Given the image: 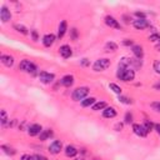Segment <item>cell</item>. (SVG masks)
I'll use <instances>...</instances> for the list:
<instances>
[{
    "label": "cell",
    "mask_w": 160,
    "mask_h": 160,
    "mask_svg": "<svg viewBox=\"0 0 160 160\" xmlns=\"http://www.w3.org/2000/svg\"><path fill=\"white\" fill-rule=\"evenodd\" d=\"M116 76H118L119 80L131 81L135 78V71L132 69H130V68H119L118 72H116Z\"/></svg>",
    "instance_id": "obj_1"
},
{
    "label": "cell",
    "mask_w": 160,
    "mask_h": 160,
    "mask_svg": "<svg viewBox=\"0 0 160 160\" xmlns=\"http://www.w3.org/2000/svg\"><path fill=\"white\" fill-rule=\"evenodd\" d=\"M89 94V88L88 86H80V88H76L74 91H72V94H71V99L74 100V101H82L84 100V98L86 96Z\"/></svg>",
    "instance_id": "obj_2"
},
{
    "label": "cell",
    "mask_w": 160,
    "mask_h": 160,
    "mask_svg": "<svg viewBox=\"0 0 160 160\" xmlns=\"http://www.w3.org/2000/svg\"><path fill=\"white\" fill-rule=\"evenodd\" d=\"M19 70L24 71V72H29V74H35L36 71V65L34 62H31L30 60H22L19 64Z\"/></svg>",
    "instance_id": "obj_3"
},
{
    "label": "cell",
    "mask_w": 160,
    "mask_h": 160,
    "mask_svg": "<svg viewBox=\"0 0 160 160\" xmlns=\"http://www.w3.org/2000/svg\"><path fill=\"white\" fill-rule=\"evenodd\" d=\"M110 60L109 59H105V58H102V59H99V60H96L95 62H94V65H92V69H94V71H104V70H106L109 66H110Z\"/></svg>",
    "instance_id": "obj_4"
},
{
    "label": "cell",
    "mask_w": 160,
    "mask_h": 160,
    "mask_svg": "<svg viewBox=\"0 0 160 160\" xmlns=\"http://www.w3.org/2000/svg\"><path fill=\"white\" fill-rule=\"evenodd\" d=\"M39 79H40V81H41L42 84H50V82L54 81L55 75L51 74V72H48V71H40Z\"/></svg>",
    "instance_id": "obj_5"
},
{
    "label": "cell",
    "mask_w": 160,
    "mask_h": 160,
    "mask_svg": "<svg viewBox=\"0 0 160 160\" xmlns=\"http://www.w3.org/2000/svg\"><path fill=\"white\" fill-rule=\"evenodd\" d=\"M61 149H62V142H61L60 140H54V141L49 145V151H50V154H52V155L59 154V152L61 151Z\"/></svg>",
    "instance_id": "obj_6"
},
{
    "label": "cell",
    "mask_w": 160,
    "mask_h": 160,
    "mask_svg": "<svg viewBox=\"0 0 160 160\" xmlns=\"http://www.w3.org/2000/svg\"><path fill=\"white\" fill-rule=\"evenodd\" d=\"M149 25H150V24H149V21H148L146 19H135V20L132 21V26H134L135 29H138V30H144V29H146Z\"/></svg>",
    "instance_id": "obj_7"
},
{
    "label": "cell",
    "mask_w": 160,
    "mask_h": 160,
    "mask_svg": "<svg viewBox=\"0 0 160 160\" xmlns=\"http://www.w3.org/2000/svg\"><path fill=\"white\" fill-rule=\"evenodd\" d=\"M132 131H134V134H136L138 136H140V138H145L149 132L145 130V128L142 126V125H140V124H132Z\"/></svg>",
    "instance_id": "obj_8"
},
{
    "label": "cell",
    "mask_w": 160,
    "mask_h": 160,
    "mask_svg": "<svg viewBox=\"0 0 160 160\" xmlns=\"http://www.w3.org/2000/svg\"><path fill=\"white\" fill-rule=\"evenodd\" d=\"M0 19H1L2 22H8L11 19V12L5 5H2L1 9H0Z\"/></svg>",
    "instance_id": "obj_9"
},
{
    "label": "cell",
    "mask_w": 160,
    "mask_h": 160,
    "mask_svg": "<svg viewBox=\"0 0 160 160\" xmlns=\"http://www.w3.org/2000/svg\"><path fill=\"white\" fill-rule=\"evenodd\" d=\"M41 131H42V128H41V125H39V124H32V125H30V126L28 128V134H29L30 136L40 135Z\"/></svg>",
    "instance_id": "obj_10"
},
{
    "label": "cell",
    "mask_w": 160,
    "mask_h": 160,
    "mask_svg": "<svg viewBox=\"0 0 160 160\" xmlns=\"http://www.w3.org/2000/svg\"><path fill=\"white\" fill-rule=\"evenodd\" d=\"M105 24L110 28H114V29H121V25L119 24V21L114 16H110V15L105 16Z\"/></svg>",
    "instance_id": "obj_11"
},
{
    "label": "cell",
    "mask_w": 160,
    "mask_h": 160,
    "mask_svg": "<svg viewBox=\"0 0 160 160\" xmlns=\"http://www.w3.org/2000/svg\"><path fill=\"white\" fill-rule=\"evenodd\" d=\"M55 39H56V36H55L54 34H46V35L42 38V45H44L45 48H50V46L54 44Z\"/></svg>",
    "instance_id": "obj_12"
},
{
    "label": "cell",
    "mask_w": 160,
    "mask_h": 160,
    "mask_svg": "<svg viewBox=\"0 0 160 160\" xmlns=\"http://www.w3.org/2000/svg\"><path fill=\"white\" fill-rule=\"evenodd\" d=\"M59 52H60V55H61L64 59L70 58V56H71V54H72L71 48H70L69 45H61V46H60V49H59Z\"/></svg>",
    "instance_id": "obj_13"
},
{
    "label": "cell",
    "mask_w": 160,
    "mask_h": 160,
    "mask_svg": "<svg viewBox=\"0 0 160 160\" xmlns=\"http://www.w3.org/2000/svg\"><path fill=\"white\" fill-rule=\"evenodd\" d=\"M1 62L5 65V66H8V68H11L12 65H14V58L11 56V55H1Z\"/></svg>",
    "instance_id": "obj_14"
},
{
    "label": "cell",
    "mask_w": 160,
    "mask_h": 160,
    "mask_svg": "<svg viewBox=\"0 0 160 160\" xmlns=\"http://www.w3.org/2000/svg\"><path fill=\"white\" fill-rule=\"evenodd\" d=\"M61 84H62L65 88H70V86L74 84V76H72V75H65V76H62Z\"/></svg>",
    "instance_id": "obj_15"
},
{
    "label": "cell",
    "mask_w": 160,
    "mask_h": 160,
    "mask_svg": "<svg viewBox=\"0 0 160 160\" xmlns=\"http://www.w3.org/2000/svg\"><path fill=\"white\" fill-rule=\"evenodd\" d=\"M102 116L104 118H108V119H111V118H115L116 116V110L114 108H105V110L102 111Z\"/></svg>",
    "instance_id": "obj_16"
},
{
    "label": "cell",
    "mask_w": 160,
    "mask_h": 160,
    "mask_svg": "<svg viewBox=\"0 0 160 160\" xmlns=\"http://www.w3.org/2000/svg\"><path fill=\"white\" fill-rule=\"evenodd\" d=\"M132 54L136 56V59H141L144 56V50L140 45H132Z\"/></svg>",
    "instance_id": "obj_17"
},
{
    "label": "cell",
    "mask_w": 160,
    "mask_h": 160,
    "mask_svg": "<svg viewBox=\"0 0 160 160\" xmlns=\"http://www.w3.org/2000/svg\"><path fill=\"white\" fill-rule=\"evenodd\" d=\"M131 65H132V59L126 58V56L121 58V60L119 62V68H130Z\"/></svg>",
    "instance_id": "obj_18"
},
{
    "label": "cell",
    "mask_w": 160,
    "mask_h": 160,
    "mask_svg": "<svg viewBox=\"0 0 160 160\" xmlns=\"http://www.w3.org/2000/svg\"><path fill=\"white\" fill-rule=\"evenodd\" d=\"M76 154H78V150H76V148H74L72 145H68V146L65 148V155H66L68 158H74Z\"/></svg>",
    "instance_id": "obj_19"
},
{
    "label": "cell",
    "mask_w": 160,
    "mask_h": 160,
    "mask_svg": "<svg viewBox=\"0 0 160 160\" xmlns=\"http://www.w3.org/2000/svg\"><path fill=\"white\" fill-rule=\"evenodd\" d=\"M66 28H68V25H66V21L65 20H62L61 22H60V25H59V30H58V38H62L64 35H65V32H66Z\"/></svg>",
    "instance_id": "obj_20"
},
{
    "label": "cell",
    "mask_w": 160,
    "mask_h": 160,
    "mask_svg": "<svg viewBox=\"0 0 160 160\" xmlns=\"http://www.w3.org/2000/svg\"><path fill=\"white\" fill-rule=\"evenodd\" d=\"M118 50V44H115L114 41H109V42H106L105 44V51H108V52H112V51H116Z\"/></svg>",
    "instance_id": "obj_21"
},
{
    "label": "cell",
    "mask_w": 160,
    "mask_h": 160,
    "mask_svg": "<svg viewBox=\"0 0 160 160\" xmlns=\"http://www.w3.org/2000/svg\"><path fill=\"white\" fill-rule=\"evenodd\" d=\"M95 101H96V99H95V98H86V99H84V100L81 101V106H82V108L92 106V105L95 104Z\"/></svg>",
    "instance_id": "obj_22"
},
{
    "label": "cell",
    "mask_w": 160,
    "mask_h": 160,
    "mask_svg": "<svg viewBox=\"0 0 160 160\" xmlns=\"http://www.w3.org/2000/svg\"><path fill=\"white\" fill-rule=\"evenodd\" d=\"M50 136H52V131H51V129L42 130V131H41V134L39 135V138H40V140H41V141L46 140V139H48V138H50Z\"/></svg>",
    "instance_id": "obj_23"
},
{
    "label": "cell",
    "mask_w": 160,
    "mask_h": 160,
    "mask_svg": "<svg viewBox=\"0 0 160 160\" xmlns=\"http://www.w3.org/2000/svg\"><path fill=\"white\" fill-rule=\"evenodd\" d=\"M106 108V102L105 101H98V102H95L92 106H91V109L94 110V111H99V110H102V109H105Z\"/></svg>",
    "instance_id": "obj_24"
},
{
    "label": "cell",
    "mask_w": 160,
    "mask_h": 160,
    "mask_svg": "<svg viewBox=\"0 0 160 160\" xmlns=\"http://www.w3.org/2000/svg\"><path fill=\"white\" fill-rule=\"evenodd\" d=\"M14 29H15L16 31H19V32L24 34V35H28V34H29L28 29H26L24 25H21V24H15V25H14Z\"/></svg>",
    "instance_id": "obj_25"
},
{
    "label": "cell",
    "mask_w": 160,
    "mask_h": 160,
    "mask_svg": "<svg viewBox=\"0 0 160 160\" xmlns=\"http://www.w3.org/2000/svg\"><path fill=\"white\" fill-rule=\"evenodd\" d=\"M109 88H110V90H112L115 94H118V95L121 94V88H120L119 85H116L115 82H110V84H109Z\"/></svg>",
    "instance_id": "obj_26"
},
{
    "label": "cell",
    "mask_w": 160,
    "mask_h": 160,
    "mask_svg": "<svg viewBox=\"0 0 160 160\" xmlns=\"http://www.w3.org/2000/svg\"><path fill=\"white\" fill-rule=\"evenodd\" d=\"M0 116H1V118H0V121H1V125H2V126H5L9 119H8V115H6V111H5L4 109H2L1 111H0Z\"/></svg>",
    "instance_id": "obj_27"
},
{
    "label": "cell",
    "mask_w": 160,
    "mask_h": 160,
    "mask_svg": "<svg viewBox=\"0 0 160 160\" xmlns=\"http://www.w3.org/2000/svg\"><path fill=\"white\" fill-rule=\"evenodd\" d=\"M142 126L145 128V130H146L148 132H150V131L154 129V126H155V125H154L150 120H145V121H144V124H142Z\"/></svg>",
    "instance_id": "obj_28"
},
{
    "label": "cell",
    "mask_w": 160,
    "mask_h": 160,
    "mask_svg": "<svg viewBox=\"0 0 160 160\" xmlns=\"http://www.w3.org/2000/svg\"><path fill=\"white\" fill-rule=\"evenodd\" d=\"M119 100H120V102H122V104H132V100L131 99H129V98H126V96H122V95H119Z\"/></svg>",
    "instance_id": "obj_29"
},
{
    "label": "cell",
    "mask_w": 160,
    "mask_h": 160,
    "mask_svg": "<svg viewBox=\"0 0 160 160\" xmlns=\"http://www.w3.org/2000/svg\"><path fill=\"white\" fill-rule=\"evenodd\" d=\"M1 149H2L6 154H9V155H14V154L16 152L14 149H11V148H9V146H6V145H1Z\"/></svg>",
    "instance_id": "obj_30"
},
{
    "label": "cell",
    "mask_w": 160,
    "mask_h": 160,
    "mask_svg": "<svg viewBox=\"0 0 160 160\" xmlns=\"http://www.w3.org/2000/svg\"><path fill=\"white\" fill-rule=\"evenodd\" d=\"M154 70H155L156 74L160 75V61H159V60H155V61H154Z\"/></svg>",
    "instance_id": "obj_31"
},
{
    "label": "cell",
    "mask_w": 160,
    "mask_h": 160,
    "mask_svg": "<svg viewBox=\"0 0 160 160\" xmlns=\"http://www.w3.org/2000/svg\"><path fill=\"white\" fill-rule=\"evenodd\" d=\"M151 108L156 111V112H160V101H155L151 104Z\"/></svg>",
    "instance_id": "obj_32"
},
{
    "label": "cell",
    "mask_w": 160,
    "mask_h": 160,
    "mask_svg": "<svg viewBox=\"0 0 160 160\" xmlns=\"http://www.w3.org/2000/svg\"><path fill=\"white\" fill-rule=\"evenodd\" d=\"M125 122L126 124L132 122V115H131V112H126V115H125Z\"/></svg>",
    "instance_id": "obj_33"
},
{
    "label": "cell",
    "mask_w": 160,
    "mask_h": 160,
    "mask_svg": "<svg viewBox=\"0 0 160 160\" xmlns=\"http://www.w3.org/2000/svg\"><path fill=\"white\" fill-rule=\"evenodd\" d=\"M149 39H150L151 41H160V35H159V34H151V35L149 36Z\"/></svg>",
    "instance_id": "obj_34"
},
{
    "label": "cell",
    "mask_w": 160,
    "mask_h": 160,
    "mask_svg": "<svg viewBox=\"0 0 160 160\" xmlns=\"http://www.w3.org/2000/svg\"><path fill=\"white\" fill-rule=\"evenodd\" d=\"M34 160H49V159L46 156H44V155L36 154V155H34Z\"/></svg>",
    "instance_id": "obj_35"
},
{
    "label": "cell",
    "mask_w": 160,
    "mask_h": 160,
    "mask_svg": "<svg viewBox=\"0 0 160 160\" xmlns=\"http://www.w3.org/2000/svg\"><path fill=\"white\" fill-rule=\"evenodd\" d=\"M21 160H34V156L30 155V154H24L21 156Z\"/></svg>",
    "instance_id": "obj_36"
},
{
    "label": "cell",
    "mask_w": 160,
    "mask_h": 160,
    "mask_svg": "<svg viewBox=\"0 0 160 160\" xmlns=\"http://www.w3.org/2000/svg\"><path fill=\"white\" fill-rule=\"evenodd\" d=\"M135 15L138 16V19H145V14L144 12H140V11H136Z\"/></svg>",
    "instance_id": "obj_37"
},
{
    "label": "cell",
    "mask_w": 160,
    "mask_h": 160,
    "mask_svg": "<svg viewBox=\"0 0 160 160\" xmlns=\"http://www.w3.org/2000/svg\"><path fill=\"white\" fill-rule=\"evenodd\" d=\"M31 35H32V40L36 41L38 40V32H36V30H31Z\"/></svg>",
    "instance_id": "obj_38"
},
{
    "label": "cell",
    "mask_w": 160,
    "mask_h": 160,
    "mask_svg": "<svg viewBox=\"0 0 160 160\" xmlns=\"http://www.w3.org/2000/svg\"><path fill=\"white\" fill-rule=\"evenodd\" d=\"M121 129H122V124H120V122H119V124H116V125H115V130H116V131H120Z\"/></svg>",
    "instance_id": "obj_39"
},
{
    "label": "cell",
    "mask_w": 160,
    "mask_h": 160,
    "mask_svg": "<svg viewBox=\"0 0 160 160\" xmlns=\"http://www.w3.org/2000/svg\"><path fill=\"white\" fill-rule=\"evenodd\" d=\"M71 32H72V39L75 40V39H76V35H78V31H76V29H71Z\"/></svg>",
    "instance_id": "obj_40"
},
{
    "label": "cell",
    "mask_w": 160,
    "mask_h": 160,
    "mask_svg": "<svg viewBox=\"0 0 160 160\" xmlns=\"http://www.w3.org/2000/svg\"><path fill=\"white\" fill-rule=\"evenodd\" d=\"M124 45H128V46H129V45H132V41L129 40V39H125V40H124Z\"/></svg>",
    "instance_id": "obj_41"
},
{
    "label": "cell",
    "mask_w": 160,
    "mask_h": 160,
    "mask_svg": "<svg viewBox=\"0 0 160 160\" xmlns=\"http://www.w3.org/2000/svg\"><path fill=\"white\" fill-rule=\"evenodd\" d=\"M89 64H90V62L88 61V59H82V60H81V65H84V66H88Z\"/></svg>",
    "instance_id": "obj_42"
},
{
    "label": "cell",
    "mask_w": 160,
    "mask_h": 160,
    "mask_svg": "<svg viewBox=\"0 0 160 160\" xmlns=\"http://www.w3.org/2000/svg\"><path fill=\"white\" fill-rule=\"evenodd\" d=\"M154 128H155V130H156V132H158V134L160 135V124H156V125H155Z\"/></svg>",
    "instance_id": "obj_43"
},
{
    "label": "cell",
    "mask_w": 160,
    "mask_h": 160,
    "mask_svg": "<svg viewBox=\"0 0 160 160\" xmlns=\"http://www.w3.org/2000/svg\"><path fill=\"white\" fill-rule=\"evenodd\" d=\"M156 49H158V50L160 51V44H159V45H156Z\"/></svg>",
    "instance_id": "obj_44"
},
{
    "label": "cell",
    "mask_w": 160,
    "mask_h": 160,
    "mask_svg": "<svg viewBox=\"0 0 160 160\" xmlns=\"http://www.w3.org/2000/svg\"><path fill=\"white\" fill-rule=\"evenodd\" d=\"M155 89H159L160 90V85H155Z\"/></svg>",
    "instance_id": "obj_45"
},
{
    "label": "cell",
    "mask_w": 160,
    "mask_h": 160,
    "mask_svg": "<svg viewBox=\"0 0 160 160\" xmlns=\"http://www.w3.org/2000/svg\"><path fill=\"white\" fill-rule=\"evenodd\" d=\"M159 42H160V41H159Z\"/></svg>",
    "instance_id": "obj_46"
}]
</instances>
